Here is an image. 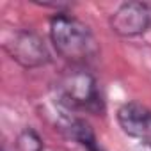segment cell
Returning <instances> with one entry per match:
<instances>
[{
  "label": "cell",
  "instance_id": "obj_1",
  "mask_svg": "<svg viewBox=\"0 0 151 151\" xmlns=\"http://www.w3.org/2000/svg\"><path fill=\"white\" fill-rule=\"evenodd\" d=\"M50 39L57 53L71 64H84L98 52L91 29L66 13H57L50 20Z\"/></svg>",
  "mask_w": 151,
  "mask_h": 151
},
{
  "label": "cell",
  "instance_id": "obj_2",
  "mask_svg": "<svg viewBox=\"0 0 151 151\" xmlns=\"http://www.w3.org/2000/svg\"><path fill=\"white\" fill-rule=\"evenodd\" d=\"M57 91L62 103L69 109L87 110L93 114H98L103 110V100H101L96 78L84 68L68 71L60 78Z\"/></svg>",
  "mask_w": 151,
  "mask_h": 151
},
{
  "label": "cell",
  "instance_id": "obj_3",
  "mask_svg": "<svg viewBox=\"0 0 151 151\" xmlns=\"http://www.w3.org/2000/svg\"><path fill=\"white\" fill-rule=\"evenodd\" d=\"M4 50L16 64L27 69L46 66L52 60V55L45 39L37 32L29 30V29L14 30L11 37L6 39Z\"/></svg>",
  "mask_w": 151,
  "mask_h": 151
},
{
  "label": "cell",
  "instance_id": "obj_4",
  "mask_svg": "<svg viewBox=\"0 0 151 151\" xmlns=\"http://www.w3.org/2000/svg\"><path fill=\"white\" fill-rule=\"evenodd\" d=\"M151 27V6L146 2H124L110 16V29L119 37H137Z\"/></svg>",
  "mask_w": 151,
  "mask_h": 151
},
{
  "label": "cell",
  "instance_id": "obj_5",
  "mask_svg": "<svg viewBox=\"0 0 151 151\" xmlns=\"http://www.w3.org/2000/svg\"><path fill=\"white\" fill-rule=\"evenodd\" d=\"M121 130L139 140H151V110L137 101H128L117 110Z\"/></svg>",
  "mask_w": 151,
  "mask_h": 151
},
{
  "label": "cell",
  "instance_id": "obj_6",
  "mask_svg": "<svg viewBox=\"0 0 151 151\" xmlns=\"http://www.w3.org/2000/svg\"><path fill=\"white\" fill-rule=\"evenodd\" d=\"M68 137H71L73 140H77L82 147H86L87 151H103L94 137L93 128L89 126V123H86L80 117H66L64 119V128H62Z\"/></svg>",
  "mask_w": 151,
  "mask_h": 151
},
{
  "label": "cell",
  "instance_id": "obj_7",
  "mask_svg": "<svg viewBox=\"0 0 151 151\" xmlns=\"http://www.w3.org/2000/svg\"><path fill=\"white\" fill-rule=\"evenodd\" d=\"M16 147H18V151H43V149H45L41 137H39L32 128H25V130L18 135V139H16Z\"/></svg>",
  "mask_w": 151,
  "mask_h": 151
},
{
  "label": "cell",
  "instance_id": "obj_8",
  "mask_svg": "<svg viewBox=\"0 0 151 151\" xmlns=\"http://www.w3.org/2000/svg\"><path fill=\"white\" fill-rule=\"evenodd\" d=\"M133 151H151V140H140Z\"/></svg>",
  "mask_w": 151,
  "mask_h": 151
},
{
  "label": "cell",
  "instance_id": "obj_9",
  "mask_svg": "<svg viewBox=\"0 0 151 151\" xmlns=\"http://www.w3.org/2000/svg\"><path fill=\"white\" fill-rule=\"evenodd\" d=\"M43 151H50V149H46V147H45V149H43Z\"/></svg>",
  "mask_w": 151,
  "mask_h": 151
}]
</instances>
